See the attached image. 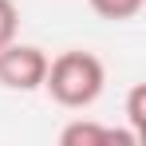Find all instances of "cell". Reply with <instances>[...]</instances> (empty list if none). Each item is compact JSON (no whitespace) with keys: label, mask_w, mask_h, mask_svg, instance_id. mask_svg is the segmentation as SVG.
<instances>
[{"label":"cell","mask_w":146,"mask_h":146,"mask_svg":"<svg viewBox=\"0 0 146 146\" xmlns=\"http://www.w3.org/2000/svg\"><path fill=\"white\" fill-rule=\"evenodd\" d=\"M126 122H130V130L142 142V134H146V83L130 87V95H126Z\"/></svg>","instance_id":"cell-5"},{"label":"cell","mask_w":146,"mask_h":146,"mask_svg":"<svg viewBox=\"0 0 146 146\" xmlns=\"http://www.w3.org/2000/svg\"><path fill=\"white\" fill-rule=\"evenodd\" d=\"M48 75V55L36 44H4L0 48V87L8 91H36L44 87Z\"/></svg>","instance_id":"cell-2"},{"label":"cell","mask_w":146,"mask_h":146,"mask_svg":"<svg viewBox=\"0 0 146 146\" xmlns=\"http://www.w3.org/2000/svg\"><path fill=\"white\" fill-rule=\"evenodd\" d=\"M59 142L63 146H111V142H126L138 146L134 130H115V126H99V122H71L59 130Z\"/></svg>","instance_id":"cell-3"},{"label":"cell","mask_w":146,"mask_h":146,"mask_svg":"<svg viewBox=\"0 0 146 146\" xmlns=\"http://www.w3.org/2000/svg\"><path fill=\"white\" fill-rule=\"evenodd\" d=\"M16 28H20V12L12 0H0V48L16 40Z\"/></svg>","instance_id":"cell-6"},{"label":"cell","mask_w":146,"mask_h":146,"mask_svg":"<svg viewBox=\"0 0 146 146\" xmlns=\"http://www.w3.org/2000/svg\"><path fill=\"white\" fill-rule=\"evenodd\" d=\"M87 4H91V12H95V16L111 20V24L134 20V16L146 8V0H87Z\"/></svg>","instance_id":"cell-4"},{"label":"cell","mask_w":146,"mask_h":146,"mask_svg":"<svg viewBox=\"0 0 146 146\" xmlns=\"http://www.w3.org/2000/svg\"><path fill=\"white\" fill-rule=\"evenodd\" d=\"M103 83H107V67L95 51H59L55 59H48V75H44V87L48 95L67 107V111H83L103 95Z\"/></svg>","instance_id":"cell-1"}]
</instances>
